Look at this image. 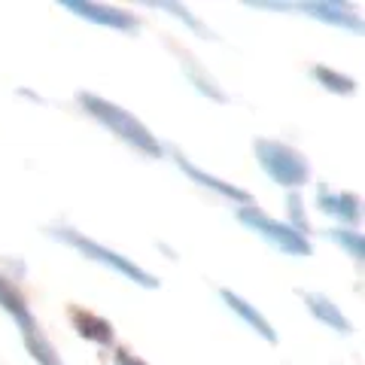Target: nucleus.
Here are the masks:
<instances>
[{
    "label": "nucleus",
    "mask_w": 365,
    "mask_h": 365,
    "mask_svg": "<svg viewBox=\"0 0 365 365\" xmlns=\"http://www.w3.org/2000/svg\"><path fill=\"white\" fill-rule=\"evenodd\" d=\"M76 104L86 116L95 119L101 128H107L113 137H119L122 143H128L134 153H140L143 158H165V143L158 140V134H153L146 125L128 113L125 107H119L116 101L101 98L95 91H76Z\"/></svg>",
    "instance_id": "obj_1"
},
{
    "label": "nucleus",
    "mask_w": 365,
    "mask_h": 365,
    "mask_svg": "<svg viewBox=\"0 0 365 365\" xmlns=\"http://www.w3.org/2000/svg\"><path fill=\"white\" fill-rule=\"evenodd\" d=\"M49 237H55V241L64 244V247L76 250V253L86 256L88 262H98V265L116 271L119 277L131 280L134 287H140V289H158V287H162V280H158L153 271H146L143 265H137L134 259L122 256L119 250H110V247H104V244H98L95 237L76 232V228H71V225H52V228H49Z\"/></svg>",
    "instance_id": "obj_2"
},
{
    "label": "nucleus",
    "mask_w": 365,
    "mask_h": 365,
    "mask_svg": "<svg viewBox=\"0 0 365 365\" xmlns=\"http://www.w3.org/2000/svg\"><path fill=\"white\" fill-rule=\"evenodd\" d=\"M253 153H256L259 168L265 170V177L283 189L299 192L311 180V162H307V155L289 143L274 140V137H259V140H253Z\"/></svg>",
    "instance_id": "obj_3"
},
{
    "label": "nucleus",
    "mask_w": 365,
    "mask_h": 365,
    "mask_svg": "<svg viewBox=\"0 0 365 365\" xmlns=\"http://www.w3.org/2000/svg\"><path fill=\"white\" fill-rule=\"evenodd\" d=\"M237 222L247 225L253 235H259L268 247L280 250L283 256H292V259H307V256H314L311 237L299 235V232H295V228H289L287 222L274 220V216H268L262 207H256V204H250V207H237Z\"/></svg>",
    "instance_id": "obj_4"
},
{
    "label": "nucleus",
    "mask_w": 365,
    "mask_h": 365,
    "mask_svg": "<svg viewBox=\"0 0 365 365\" xmlns=\"http://www.w3.org/2000/svg\"><path fill=\"white\" fill-rule=\"evenodd\" d=\"M67 13H73L76 19L91 21L98 28H110L119 34H137L140 31V19L122 6H107V4H95V0H61L58 4Z\"/></svg>",
    "instance_id": "obj_5"
},
{
    "label": "nucleus",
    "mask_w": 365,
    "mask_h": 365,
    "mask_svg": "<svg viewBox=\"0 0 365 365\" xmlns=\"http://www.w3.org/2000/svg\"><path fill=\"white\" fill-rule=\"evenodd\" d=\"M165 150L170 153V158H174V165L186 174L192 182H198L201 189H210L213 195H220V198H225V201H232V204H237V207H250V204H256L253 201V195H250L247 189H241V186H235V182H228V180H222V177H216V174H207L204 168H198L192 158L186 155V153H180L177 146H165Z\"/></svg>",
    "instance_id": "obj_6"
},
{
    "label": "nucleus",
    "mask_w": 365,
    "mask_h": 365,
    "mask_svg": "<svg viewBox=\"0 0 365 365\" xmlns=\"http://www.w3.org/2000/svg\"><path fill=\"white\" fill-rule=\"evenodd\" d=\"M295 13H302L307 19H317L323 25H332L350 34H362V19L359 13H353L347 4L341 0H302V4H292Z\"/></svg>",
    "instance_id": "obj_7"
},
{
    "label": "nucleus",
    "mask_w": 365,
    "mask_h": 365,
    "mask_svg": "<svg viewBox=\"0 0 365 365\" xmlns=\"http://www.w3.org/2000/svg\"><path fill=\"white\" fill-rule=\"evenodd\" d=\"M0 311H4L19 326V335L21 338H31L34 332H40L37 319H34V314H31L28 299L21 295V289L6 277V274H0Z\"/></svg>",
    "instance_id": "obj_8"
},
{
    "label": "nucleus",
    "mask_w": 365,
    "mask_h": 365,
    "mask_svg": "<svg viewBox=\"0 0 365 365\" xmlns=\"http://www.w3.org/2000/svg\"><path fill=\"white\" fill-rule=\"evenodd\" d=\"M220 299H222V304L228 307V311H232L237 319H241V323L247 326V329H253V332L265 341V344H277V332H274V326L268 323V317L259 311L256 304H250L244 295H237L235 289H228V287H222L220 289Z\"/></svg>",
    "instance_id": "obj_9"
},
{
    "label": "nucleus",
    "mask_w": 365,
    "mask_h": 365,
    "mask_svg": "<svg viewBox=\"0 0 365 365\" xmlns=\"http://www.w3.org/2000/svg\"><path fill=\"white\" fill-rule=\"evenodd\" d=\"M317 207L323 210L326 216H335V220L347 222V228H356L359 220H362V204L359 198L353 195V192H335L329 189L326 182H319L317 186Z\"/></svg>",
    "instance_id": "obj_10"
},
{
    "label": "nucleus",
    "mask_w": 365,
    "mask_h": 365,
    "mask_svg": "<svg viewBox=\"0 0 365 365\" xmlns=\"http://www.w3.org/2000/svg\"><path fill=\"white\" fill-rule=\"evenodd\" d=\"M67 317H71V326L76 329L79 338H86V341H91V344L104 347V350L113 347V341H116V329H113L110 319H104L95 311H88V307H79V304H71Z\"/></svg>",
    "instance_id": "obj_11"
},
{
    "label": "nucleus",
    "mask_w": 365,
    "mask_h": 365,
    "mask_svg": "<svg viewBox=\"0 0 365 365\" xmlns=\"http://www.w3.org/2000/svg\"><path fill=\"white\" fill-rule=\"evenodd\" d=\"M299 295H302L304 307L311 311V317L317 319V323H323L326 329H332V332H338V335H350L353 332V323L347 319V314L341 311V307L329 299L326 292H304V289H299Z\"/></svg>",
    "instance_id": "obj_12"
},
{
    "label": "nucleus",
    "mask_w": 365,
    "mask_h": 365,
    "mask_svg": "<svg viewBox=\"0 0 365 365\" xmlns=\"http://www.w3.org/2000/svg\"><path fill=\"white\" fill-rule=\"evenodd\" d=\"M180 67H182V76L189 79V86H195L198 95H204L207 101H216V104H228V95L222 91V86L216 83V79L207 71H204V67L195 58H192V55L182 52L180 55Z\"/></svg>",
    "instance_id": "obj_13"
},
{
    "label": "nucleus",
    "mask_w": 365,
    "mask_h": 365,
    "mask_svg": "<svg viewBox=\"0 0 365 365\" xmlns=\"http://www.w3.org/2000/svg\"><path fill=\"white\" fill-rule=\"evenodd\" d=\"M311 79L319 88H326L329 95H341V98L356 95V88H359V83L353 76L341 73V71H335V67H329V64H314L311 67Z\"/></svg>",
    "instance_id": "obj_14"
},
{
    "label": "nucleus",
    "mask_w": 365,
    "mask_h": 365,
    "mask_svg": "<svg viewBox=\"0 0 365 365\" xmlns=\"http://www.w3.org/2000/svg\"><path fill=\"white\" fill-rule=\"evenodd\" d=\"M146 6L150 9H162V13H168V16H174L177 21H182L192 34H198V37H204V40H216V34L204 25V21L192 13V9L186 6V4H177V0H146Z\"/></svg>",
    "instance_id": "obj_15"
},
{
    "label": "nucleus",
    "mask_w": 365,
    "mask_h": 365,
    "mask_svg": "<svg viewBox=\"0 0 365 365\" xmlns=\"http://www.w3.org/2000/svg\"><path fill=\"white\" fill-rule=\"evenodd\" d=\"M326 237L344 250V253H347L353 262H362V259H365V237H362V232H356V228L335 225V228H329V232H326Z\"/></svg>",
    "instance_id": "obj_16"
},
{
    "label": "nucleus",
    "mask_w": 365,
    "mask_h": 365,
    "mask_svg": "<svg viewBox=\"0 0 365 365\" xmlns=\"http://www.w3.org/2000/svg\"><path fill=\"white\" fill-rule=\"evenodd\" d=\"M287 213H289V228H295L299 235H311V220H307V210H304V198L299 192H289L287 195Z\"/></svg>",
    "instance_id": "obj_17"
},
{
    "label": "nucleus",
    "mask_w": 365,
    "mask_h": 365,
    "mask_svg": "<svg viewBox=\"0 0 365 365\" xmlns=\"http://www.w3.org/2000/svg\"><path fill=\"white\" fill-rule=\"evenodd\" d=\"M113 365H150V362L140 359V356H137V353H131V350L119 347L116 353H113Z\"/></svg>",
    "instance_id": "obj_18"
}]
</instances>
